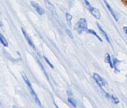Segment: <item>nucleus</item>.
I'll list each match as a JSON object with an SVG mask.
<instances>
[{
  "instance_id": "1a4fd4ad",
  "label": "nucleus",
  "mask_w": 127,
  "mask_h": 108,
  "mask_svg": "<svg viewBox=\"0 0 127 108\" xmlns=\"http://www.w3.org/2000/svg\"><path fill=\"white\" fill-rule=\"evenodd\" d=\"M97 26H98V28L99 29V30L101 32V33H102V34H103V35L105 38V39L107 40V41H108L109 43L110 42V39L109 38L108 34H107V33L104 31V30L102 28V27H101L100 25L99 24V23H97Z\"/></svg>"
},
{
  "instance_id": "6ab92c4d",
  "label": "nucleus",
  "mask_w": 127,
  "mask_h": 108,
  "mask_svg": "<svg viewBox=\"0 0 127 108\" xmlns=\"http://www.w3.org/2000/svg\"><path fill=\"white\" fill-rule=\"evenodd\" d=\"M43 57H44V60L46 61V62H47V63L49 64V65L50 66V67H51L52 68H54V66H53V64L51 63V62L49 61V60H48V59L47 57H46L45 56H43Z\"/></svg>"
},
{
  "instance_id": "9d476101",
  "label": "nucleus",
  "mask_w": 127,
  "mask_h": 108,
  "mask_svg": "<svg viewBox=\"0 0 127 108\" xmlns=\"http://www.w3.org/2000/svg\"><path fill=\"white\" fill-rule=\"evenodd\" d=\"M105 61L107 62V63L109 64L110 66V67L111 68H113L114 66H113V62L112 61L111 59V56H110V55L109 53H107L106 54H105Z\"/></svg>"
},
{
  "instance_id": "412c9836",
  "label": "nucleus",
  "mask_w": 127,
  "mask_h": 108,
  "mask_svg": "<svg viewBox=\"0 0 127 108\" xmlns=\"http://www.w3.org/2000/svg\"><path fill=\"white\" fill-rule=\"evenodd\" d=\"M84 2H85V3H86V5H87L88 7L91 6L89 2L87 1V0H84Z\"/></svg>"
},
{
  "instance_id": "a211bd4d",
  "label": "nucleus",
  "mask_w": 127,
  "mask_h": 108,
  "mask_svg": "<svg viewBox=\"0 0 127 108\" xmlns=\"http://www.w3.org/2000/svg\"><path fill=\"white\" fill-rule=\"evenodd\" d=\"M66 32L67 33V34L70 36V38H71V39L73 38V36L72 35V33H71V32L69 30V29H66Z\"/></svg>"
},
{
  "instance_id": "2eb2a0df",
  "label": "nucleus",
  "mask_w": 127,
  "mask_h": 108,
  "mask_svg": "<svg viewBox=\"0 0 127 108\" xmlns=\"http://www.w3.org/2000/svg\"><path fill=\"white\" fill-rule=\"evenodd\" d=\"M110 99H111L112 102L114 103L118 104L119 103V100L115 95H111Z\"/></svg>"
},
{
  "instance_id": "f03ea898",
  "label": "nucleus",
  "mask_w": 127,
  "mask_h": 108,
  "mask_svg": "<svg viewBox=\"0 0 127 108\" xmlns=\"http://www.w3.org/2000/svg\"><path fill=\"white\" fill-rule=\"evenodd\" d=\"M75 30L79 33H81L88 30L87 22L85 19H80L74 27Z\"/></svg>"
},
{
  "instance_id": "ddd939ff",
  "label": "nucleus",
  "mask_w": 127,
  "mask_h": 108,
  "mask_svg": "<svg viewBox=\"0 0 127 108\" xmlns=\"http://www.w3.org/2000/svg\"><path fill=\"white\" fill-rule=\"evenodd\" d=\"M0 41H1V43L4 45V47H7L8 43L6 40L4 38V36L1 34H0Z\"/></svg>"
},
{
  "instance_id": "423d86ee",
  "label": "nucleus",
  "mask_w": 127,
  "mask_h": 108,
  "mask_svg": "<svg viewBox=\"0 0 127 108\" xmlns=\"http://www.w3.org/2000/svg\"><path fill=\"white\" fill-rule=\"evenodd\" d=\"M45 1V5L46 6V7L48 8L49 9V10L51 12V13L53 15H55L56 14V9H55L54 6L51 3L49 0H44Z\"/></svg>"
},
{
  "instance_id": "4468645a",
  "label": "nucleus",
  "mask_w": 127,
  "mask_h": 108,
  "mask_svg": "<svg viewBox=\"0 0 127 108\" xmlns=\"http://www.w3.org/2000/svg\"><path fill=\"white\" fill-rule=\"evenodd\" d=\"M67 101H68V102L71 103L72 105L74 108H76L77 106V102L75 101V100H74L73 99L71 98H68V99H67Z\"/></svg>"
},
{
  "instance_id": "5701e85b",
  "label": "nucleus",
  "mask_w": 127,
  "mask_h": 108,
  "mask_svg": "<svg viewBox=\"0 0 127 108\" xmlns=\"http://www.w3.org/2000/svg\"><path fill=\"white\" fill-rule=\"evenodd\" d=\"M13 108H16V106H13Z\"/></svg>"
},
{
  "instance_id": "6e6552de",
  "label": "nucleus",
  "mask_w": 127,
  "mask_h": 108,
  "mask_svg": "<svg viewBox=\"0 0 127 108\" xmlns=\"http://www.w3.org/2000/svg\"><path fill=\"white\" fill-rule=\"evenodd\" d=\"M21 30H22V33H23V35H24V38H25V40H27V41L28 42V44L30 45V46H31L33 49H35V47H34V45H33V44L32 42L31 41V39L29 38V36H28V34H27V33L25 32V31H24V30L23 29V28L21 27Z\"/></svg>"
},
{
  "instance_id": "0eeeda50",
  "label": "nucleus",
  "mask_w": 127,
  "mask_h": 108,
  "mask_svg": "<svg viewBox=\"0 0 127 108\" xmlns=\"http://www.w3.org/2000/svg\"><path fill=\"white\" fill-rule=\"evenodd\" d=\"M104 3L105 4V5H106V6L107 7V9L110 11V13L112 15L113 18L115 19V20L116 21H118V16H117V15H116V14L115 13V12L113 11V10L112 9V7L110 6V5L109 4V3L106 1H105V0H104Z\"/></svg>"
},
{
  "instance_id": "39448f33",
  "label": "nucleus",
  "mask_w": 127,
  "mask_h": 108,
  "mask_svg": "<svg viewBox=\"0 0 127 108\" xmlns=\"http://www.w3.org/2000/svg\"><path fill=\"white\" fill-rule=\"evenodd\" d=\"M89 11H90L93 16H94L96 19L99 20L100 19L101 14H100V12L98 9L91 6L89 7Z\"/></svg>"
},
{
  "instance_id": "dca6fc26",
  "label": "nucleus",
  "mask_w": 127,
  "mask_h": 108,
  "mask_svg": "<svg viewBox=\"0 0 127 108\" xmlns=\"http://www.w3.org/2000/svg\"><path fill=\"white\" fill-rule=\"evenodd\" d=\"M73 17L71 14H70L69 13H66V19L67 21L70 24H71V20L72 19Z\"/></svg>"
},
{
  "instance_id": "7ed1b4c3",
  "label": "nucleus",
  "mask_w": 127,
  "mask_h": 108,
  "mask_svg": "<svg viewBox=\"0 0 127 108\" xmlns=\"http://www.w3.org/2000/svg\"><path fill=\"white\" fill-rule=\"evenodd\" d=\"M94 78L95 82H96V83L98 84V85L100 86L101 88H102L103 86L107 84V81H105L103 78L100 76V75H99L98 74L95 73L94 74Z\"/></svg>"
},
{
  "instance_id": "f257e3e1",
  "label": "nucleus",
  "mask_w": 127,
  "mask_h": 108,
  "mask_svg": "<svg viewBox=\"0 0 127 108\" xmlns=\"http://www.w3.org/2000/svg\"><path fill=\"white\" fill-rule=\"evenodd\" d=\"M21 75H22V78H23V80H24V82H25V83H26V84H27V85L28 86V88H29V90H30V93H31V94H32V95L33 96V98L34 99L35 102L38 105L41 106L40 101L39 100V99H38L36 94H35V92H34V91L33 89H32V85H31V83H30V81H29V79H28V78L27 76H26V74H25L24 72H22V73H21Z\"/></svg>"
},
{
  "instance_id": "9b49d317",
  "label": "nucleus",
  "mask_w": 127,
  "mask_h": 108,
  "mask_svg": "<svg viewBox=\"0 0 127 108\" xmlns=\"http://www.w3.org/2000/svg\"><path fill=\"white\" fill-rule=\"evenodd\" d=\"M35 59H36V61H37V63L39 64V65L40 66V67H41V68L42 69V70H43V71L44 73L45 74V75L46 77L48 78V79H49V76H48V74H47V73H46V71L45 70V69H44V67H43V65H42V64L41 63V62H40V61L39 60V59H38V58H37L36 56H35Z\"/></svg>"
},
{
  "instance_id": "4be33fe9",
  "label": "nucleus",
  "mask_w": 127,
  "mask_h": 108,
  "mask_svg": "<svg viewBox=\"0 0 127 108\" xmlns=\"http://www.w3.org/2000/svg\"><path fill=\"white\" fill-rule=\"evenodd\" d=\"M67 94L69 95V96H70V95H72V93L70 91H67Z\"/></svg>"
},
{
  "instance_id": "20e7f679",
  "label": "nucleus",
  "mask_w": 127,
  "mask_h": 108,
  "mask_svg": "<svg viewBox=\"0 0 127 108\" xmlns=\"http://www.w3.org/2000/svg\"><path fill=\"white\" fill-rule=\"evenodd\" d=\"M31 4L32 6H33L36 9L37 13L39 15H42L45 13L44 10H43L40 6H39V4H38L37 3L34 2V1H31Z\"/></svg>"
},
{
  "instance_id": "aec40b11",
  "label": "nucleus",
  "mask_w": 127,
  "mask_h": 108,
  "mask_svg": "<svg viewBox=\"0 0 127 108\" xmlns=\"http://www.w3.org/2000/svg\"><path fill=\"white\" fill-rule=\"evenodd\" d=\"M123 30H124V31L125 32V34L127 35V26L124 27H123Z\"/></svg>"
},
{
  "instance_id": "f8f14e48",
  "label": "nucleus",
  "mask_w": 127,
  "mask_h": 108,
  "mask_svg": "<svg viewBox=\"0 0 127 108\" xmlns=\"http://www.w3.org/2000/svg\"><path fill=\"white\" fill-rule=\"evenodd\" d=\"M87 32L88 33H90V34H92L93 35H95L96 37V38L98 39V40L100 41V42H102V39H101L100 37L98 34H97V33H96V32L95 31L92 30V29H89V30H87Z\"/></svg>"
},
{
  "instance_id": "f3484780",
  "label": "nucleus",
  "mask_w": 127,
  "mask_h": 108,
  "mask_svg": "<svg viewBox=\"0 0 127 108\" xmlns=\"http://www.w3.org/2000/svg\"><path fill=\"white\" fill-rule=\"evenodd\" d=\"M118 63H119V61H118L116 58H115V59H114L113 60V66H115V68L116 70H118L117 69V64Z\"/></svg>"
}]
</instances>
